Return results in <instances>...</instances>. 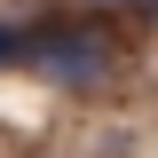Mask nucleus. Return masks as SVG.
<instances>
[{
    "instance_id": "nucleus-1",
    "label": "nucleus",
    "mask_w": 158,
    "mask_h": 158,
    "mask_svg": "<svg viewBox=\"0 0 158 158\" xmlns=\"http://www.w3.org/2000/svg\"><path fill=\"white\" fill-rule=\"evenodd\" d=\"M32 71L63 95H87L118 71V48L95 32V24H40V48H32Z\"/></svg>"
},
{
    "instance_id": "nucleus-2",
    "label": "nucleus",
    "mask_w": 158,
    "mask_h": 158,
    "mask_svg": "<svg viewBox=\"0 0 158 158\" xmlns=\"http://www.w3.org/2000/svg\"><path fill=\"white\" fill-rule=\"evenodd\" d=\"M32 48H40V24H8L0 16V71H32Z\"/></svg>"
},
{
    "instance_id": "nucleus-3",
    "label": "nucleus",
    "mask_w": 158,
    "mask_h": 158,
    "mask_svg": "<svg viewBox=\"0 0 158 158\" xmlns=\"http://www.w3.org/2000/svg\"><path fill=\"white\" fill-rule=\"evenodd\" d=\"M95 8H150V0H95Z\"/></svg>"
},
{
    "instance_id": "nucleus-4",
    "label": "nucleus",
    "mask_w": 158,
    "mask_h": 158,
    "mask_svg": "<svg viewBox=\"0 0 158 158\" xmlns=\"http://www.w3.org/2000/svg\"><path fill=\"white\" fill-rule=\"evenodd\" d=\"M150 16H158V0H150Z\"/></svg>"
}]
</instances>
